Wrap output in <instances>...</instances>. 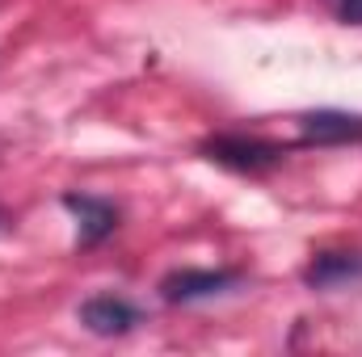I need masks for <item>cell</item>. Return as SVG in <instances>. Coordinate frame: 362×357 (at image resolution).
Segmentation results:
<instances>
[{
    "instance_id": "obj_7",
    "label": "cell",
    "mask_w": 362,
    "mask_h": 357,
    "mask_svg": "<svg viewBox=\"0 0 362 357\" xmlns=\"http://www.w3.org/2000/svg\"><path fill=\"white\" fill-rule=\"evenodd\" d=\"M329 8H333L346 25H362V0H329Z\"/></svg>"
},
{
    "instance_id": "obj_3",
    "label": "cell",
    "mask_w": 362,
    "mask_h": 357,
    "mask_svg": "<svg viewBox=\"0 0 362 357\" xmlns=\"http://www.w3.org/2000/svg\"><path fill=\"white\" fill-rule=\"evenodd\" d=\"M64 210L76 219V248H97L118 231V206L97 193H64Z\"/></svg>"
},
{
    "instance_id": "obj_1",
    "label": "cell",
    "mask_w": 362,
    "mask_h": 357,
    "mask_svg": "<svg viewBox=\"0 0 362 357\" xmlns=\"http://www.w3.org/2000/svg\"><path fill=\"white\" fill-rule=\"evenodd\" d=\"M198 156L211 160L215 169L236 173V177H266L278 164H286L291 147L262 139V135H211L198 143Z\"/></svg>"
},
{
    "instance_id": "obj_2",
    "label": "cell",
    "mask_w": 362,
    "mask_h": 357,
    "mask_svg": "<svg viewBox=\"0 0 362 357\" xmlns=\"http://www.w3.org/2000/svg\"><path fill=\"white\" fill-rule=\"evenodd\" d=\"M240 282H245L240 269H177L160 282V298L165 303H202V298L232 294Z\"/></svg>"
},
{
    "instance_id": "obj_5",
    "label": "cell",
    "mask_w": 362,
    "mask_h": 357,
    "mask_svg": "<svg viewBox=\"0 0 362 357\" xmlns=\"http://www.w3.org/2000/svg\"><path fill=\"white\" fill-rule=\"evenodd\" d=\"M299 147H341V143H362V114L350 109H312L299 118Z\"/></svg>"
},
{
    "instance_id": "obj_4",
    "label": "cell",
    "mask_w": 362,
    "mask_h": 357,
    "mask_svg": "<svg viewBox=\"0 0 362 357\" xmlns=\"http://www.w3.org/2000/svg\"><path fill=\"white\" fill-rule=\"evenodd\" d=\"M76 320L89 328L93 337H127L131 328L144 324V311L131 298H122V294H93V298L81 303Z\"/></svg>"
},
{
    "instance_id": "obj_6",
    "label": "cell",
    "mask_w": 362,
    "mask_h": 357,
    "mask_svg": "<svg viewBox=\"0 0 362 357\" xmlns=\"http://www.w3.org/2000/svg\"><path fill=\"white\" fill-rule=\"evenodd\" d=\"M358 277H362V253H316L303 269V282L312 290H333V286H346V282H358Z\"/></svg>"
}]
</instances>
